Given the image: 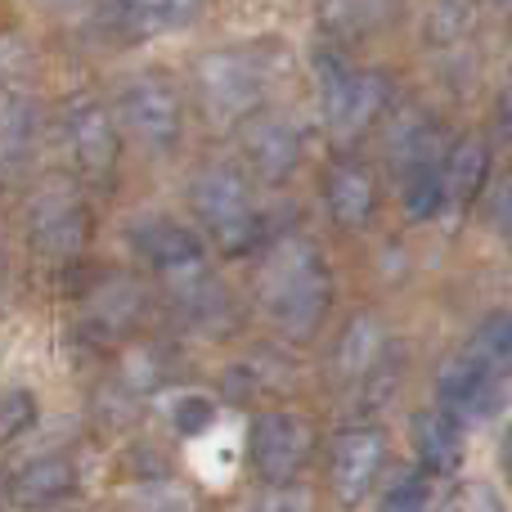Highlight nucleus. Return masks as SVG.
<instances>
[{
    "label": "nucleus",
    "instance_id": "obj_10",
    "mask_svg": "<svg viewBox=\"0 0 512 512\" xmlns=\"http://www.w3.org/2000/svg\"><path fill=\"white\" fill-rule=\"evenodd\" d=\"M508 400V387L495 382L468 351H459L454 360L441 364L436 373V409H445L459 423H481V418H495Z\"/></svg>",
    "mask_w": 512,
    "mask_h": 512
},
{
    "label": "nucleus",
    "instance_id": "obj_19",
    "mask_svg": "<svg viewBox=\"0 0 512 512\" xmlns=\"http://www.w3.org/2000/svg\"><path fill=\"white\" fill-rule=\"evenodd\" d=\"M382 144H387V158L396 162L400 171L414 167V162H441L436 158V131L432 117L423 108L405 104L387 126H382Z\"/></svg>",
    "mask_w": 512,
    "mask_h": 512
},
{
    "label": "nucleus",
    "instance_id": "obj_3",
    "mask_svg": "<svg viewBox=\"0 0 512 512\" xmlns=\"http://www.w3.org/2000/svg\"><path fill=\"white\" fill-rule=\"evenodd\" d=\"M194 90L203 113L216 126L248 122L252 113L265 108V90H270V68L261 54L252 50H212L194 63Z\"/></svg>",
    "mask_w": 512,
    "mask_h": 512
},
{
    "label": "nucleus",
    "instance_id": "obj_14",
    "mask_svg": "<svg viewBox=\"0 0 512 512\" xmlns=\"http://www.w3.org/2000/svg\"><path fill=\"white\" fill-rule=\"evenodd\" d=\"M41 135V108L23 86L5 81L0 86V180H9L36 149Z\"/></svg>",
    "mask_w": 512,
    "mask_h": 512
},
{
    "label": "nucleus",
    "instance_id": "obj_9",
    "mask_svg": "<svg viewBox=\"0 0 512 512\" xmlns=\"http://www.w3.org/2000/svg\"><path fill=\"white\" fill-rule=\"evenodd\" d=\"M63 131H68V149L77 158V167L90 180H108L122 158V131H117V117L108 113V104L90 95H77L63 113Z\"/></svg>",
    "mask_w": 512,
    "mask_h": 512
},
{
    "label": "nucleus",
    "instance_id": "obj_12",
    "mask_svg": "<svg viewBox=\"0 0 512 512\" xmlns=\"http://www.w3.org/2000/svg\"><path fill=\"white\" fill-rule=\"evenodd\" d=\"M131 243L162 274H180L189 265H203V239L194 230H185L180 221H171V216H140L131 225Z\"/></svg>",
    "mask_w": 512,
    "mask_h": 512
},
{
    "label": "nucleus",
    "instance_id": "obj_6",
    "mask_svg": "<svg viewBox=\"0 0 512 512\" xmlns=\"http://www.w3.org/2000/svg\"><path fill=\"white\" fill-rule=\"evenodd\" d=\"M117 122L144 149H176L180 135H185V99L167 77L140 72V77L122 81V90H117Z\"/></svg>",
    "mask_w": 512,
    "mask_h": 512
},
{
    "label": "nucleus",
    "instance_id": "obj_32",
    "mask_svg": "<svg viewBox=\"0 0 512 512\" xmlns=\"http://www.w3.org/2000/svg\"><path fill=\"white\" fill-rule=\"evenodd\" d=\"M508 450H512V427H508Z\"/></svg>",
    "mask_w": 512,
    "mask_h": 512
},
{
    "label": "nucleus",
    "instance_id": "obj_27",
    "mask_svg": "<svg viewBox=\"0 0 512 512\" xmlns=\"http://www.w3.org/2000/svg\"><path fill=\"white\" fill-rule=\"evenodd\" d=\"M239 512H310V495L288 481V486H261Z\"/></svg>",
    "mask_w": 512,
    "mask_h": 512
},
{
    "label": "nucleus",
    "instance_id": "obj_25",
    "mask_svg": "<svg viewBox=\"0 0 512 512\" xmlns=\"http://www.w3.org/2000/svg\"><path fill=\"white\" fill-rule=\"evenodd\" d=\"M216 423V400L203 396V391H185V396L171 400V427H176L180 436H203L212 432Z\"/></svg>",
    "mask_w": 512,
    "mask_h": 512
},
{
    "label": "nucleus",
    "instance_id": "obj_24",
    "mask_svg": "<svg viewBox=\"0 0 512 512\" xmlns=\"http://www.w3.org/2000/svg\"><path fill=\"white\" fill-rule=\"evenodd\" d=\"M333 36H364L396 14V0H315Z\"/></svg>",
    "mask_w": 512,
    "mask_h": 512
},
{
    "label": "nucleus",
    "instance_id": "obj_1",
    "mask_svg": "<svg viewBox=\"0 0 512 512\" xmlns=\"http://www.w3.org/2000/svg\"><path fill=\"white\" fill-rule=\"evenodd\" d=\"M256 306L261 315L279 328L288 342H306L319 333L328 306H333V274L306 234H283L270 243L261 270H256Z\"/></svg>",
    "mask_w": 512,
    "mask_h": 512
},
{
    "label": "nucleus",
    "instance_id": "obj_28",
    "mask_svg": "<svg viewBox=\"0 0 512 512\" xmlns=\"http://www.w3.org/2000/svg\"><path fill=\"white\" fill-rule=\"evenodd\" d=\"M441 512H504V499L490 481H463V486H454Z\"/></svg>",
    "mask_w": 512,
    "mask_h": 512
},
{
    "label": "nucleus",
    "instance_id": "obj_29",
    "mask_svg": "<svg viewBox=\"0 0 512 512\" xmlns=\"http://www.w3.org/2000/svg\"><path fill=\"white\" fill-rule=\"evenodd\" d=\"M36 418V400L27 396V391H5L0 396V436H14V432H23L27 423Z\"/></svg>",
    "mask_w": 512,
    "mask_h": 512
},
{
    "label": "nucleus",
    "instance_id": "obj_31",
    "mask_svg": "<svg viewBox=\"0 0 512 512\" xmlns=\"http://www.w3.org/2000/svg\"><path fill=\"white\" fill-rule=\"evenodd\" d=\"M499 126H504V135L512 140V77H508V86L499 90Z\"/></svg>",
    "mask_w": 512,
    "mask_h": 512
},
{
    "label": "nucleus",
    "instance_id": "obj_11",
    "mask_svg": "<svg viewBox=\"0 0 512 512\" xmlns=\"http://www.w3.org/2000/svg\"><path fill=\"white\" fill-rule=\"evenodd\" d=\"M243 162L265 185H288L301 167V131L283 113H252L243 122Z\"/></svg>",
    "mask_w": 512,
    "mask_h": 512
},
{
    "label": "nucleus",
    "instance_id": "obj_22",
    "mask_svg": "<svg viewBox=\"0 0 512 512\" xmlns=\"http://www.w3.org/2000/svg\"><path fill=\"white\" fill-rule=\"evenodd\" d=\"M445 207V180H441V162H414L400 171V212L409 221H432Z\"/></svg>",
    "mask_w": 512,
    "mask_h": 512
},
{
    "label": "nucleus",
    "instance_id": "obj_17",
    "mask_svg": "<svg viewBox=\"0 0 512 512\" xmlns=\"http://www.w3.org/2000/svg\"><path fill=\"white\" fill-rule=\"evenodd\" d=\"M414 454L427 477H454L463 463V423L445 409H423L414 418Z\"/></svg>",
    "mask_w": 512,
    "mask_h": 512
},
{
    "label": "nucleus",
    "instance_id": "obj_16",
    "mask_svg": "<svg viewBox=\"0 0 512 512\" xmlns=\"http://www.w3.org/2000/svg\"><path fill=\"white\" fill-rule=\"evenodd\" d=\"M382 351H387V333H382V324L369 310H360V315L346 319L342 337H337V346H333V378L342 382V387L369 382L373 369L382 364Z\"/></svg>",
    "mask_w": 512,
    "mask_h": 512
},
{
    "label": "nucleus",
    "instance_id": "obj_5",
    "mask_svg": "<svg viewBox=\"0 0 512 512\" xmlns=\"http://www.w3.org/2000/svg\"><path fill=\"white\" fill-rule=\"evenodd\" d=\"M27 239L45 261H68L90 243V207L68 176H45L27 194Z\"/></svg>",
    "mask_w": 512,
    "mask_h": 512
},
{
    "label": "nucleus",
    "instance_id": "obj_21",
    "mask_svg": "<svg viewBox=\"0 0 512 512\" xmlns=\"http://www.w3.org/2000/svg\"><path fill=\"white\" fill-rule=\"evenodd\" d=\"M463 351H468L490 378L504 382L512 391V315H504V310H499V315H486L477 328H472Z\"/></svg>",
    "mask_w": 512,
    "mask_h": 512
},
{
    "label": "nucleus",
    "instance_id": "obj_20",
    "mask_svg": "<svg viewBox=\"0 0 512 512\" xmlns=\"http://www.w3.org/2000/svg\"><path fill=\"white\" fill-rule=\"evenodd\" d=\"M481 18V0H427L423 5V36L432 50H459Z\"/></svg>",
    "mask_w": 512,
    "mask_h": 512
},
{
    "label": "nucleus",
    "instance_id": "obj_23",
    "mask_svg": "<svg viewBox=\"0 0 512 512\" xmlns=\"http://www.w3.org/2000/svg\"><path fill=\"white\" fill-rule=\"evenodd\" d=\"M203 0H117V14L131 32H176L189 27Z\"/></svg>",
    "mask_w": 512,
    "mask_h": 512
},
{
    "label": "nucleus",
    "instance_id": "obj_7",
    "mask_svg": "<svg viewBox=\"0 0 512 512\" xmlns=\"http://www.w3.org/2000/svg\"><path fill=\"white\" fill-rule=\"evenodd\" d=\"M310 445H315V432L306 418L292 409H265V414H256L248 432L252 472L261 477V486H288L306 468Z\"/></svg>",
    "mask_w": 512,
    "mask_h": 512
},
{
    "label": "nucleus",
    "instance_id": "obj_4",
    "mask_svg": "<svg viewBox=\"0 0 512 512\" xmlns=\"http://www.w3.org/2000/svg\"><path fill=\"white\" fill-rule=\"evenodd\" d=\"M391 95V81L382 72L351 68V63L319 54V113L337 144H355L369 135V126L382 117Z\"/></svg>",
    "mask_w": 512,
    "mask_h": 512
},
{
    "label": "nucleus",
    "instance_id": "obj_30",
    "mask_svg": "<svg viewBox=\"0 0 512 512\" xmlns=\"http://www.w3.org/2000/svg\"><path fill=\"white\" fill-rule=\"evenodd\" d=\"M490 225L499 230V239L512 248V171L499 180V189L490 194Z\"/></svg>",
    "mask_w": 512,
    "mask_h": 512
},
{
    "label": "nucleus",
    "instance_id": "obj_18",
    "mask_svg": "<svg viewBox=\"0 0 512 512\" xmlns=\"http://www.w3.org/2000/svg\"><path fill=\"white\" fill-rule=\"evenodd\" d=\"M490 176V149L477 135H463L459 144H450V153L441 158V180H445V203H454L459 212H468L481 198Z\"/></svg>",
    "mask_w": 512,
    "mask_h": 512
},
{
    "label": "nucleus",
    "instance_id": "obj_13",
    "mask_svg": "<svg viewBox=\"0 0 512 512\" xmlns=\"http://www.w3.org/2000/svg\"><path fill=\"white\" fill-rule=\"evenodd\" d=\"M324 203L333 225L342 230H364L378 212V180L360 162H333L324 176Z\"/></svg>",
    "mask_w": 512,
    "mask_h": 512
},
{
    "label": "nucleus",
    "instance_id": "obj_2",
    "mask_svg": "<svg viewBox=\"0 0 512 512\" xmlns=\"http://www.w3.org/2000/svg\"><path fill=\"white\" fill-rule=\"evenodd\" d=\"M189 207L225 256H243L261 243V212L252 203L248 180L234 167L216 162L189 180Z\"/></svg>",
    "mask_w": 512,
    "mask_h": 512
},
{
    "label": "nucleus",
    "instance_id": "obj_8",
    "mask_svg": "<svg viewBox=\"0 0 512 512\" xmlns=\"http://www.w3.org/2000/svg\"><path fill=\"white\" fill-rule=\"evenodd\" d=\"M387 463V436L378 427H346L333 436V454H328V477H333L337 504L355 508L373 495L378 472Z\"/></svg>",
    "mask_w": 512,
    "mask_h": 512
},
{
    "label": "nucleus",
    "instance_id": "obj_15",
    "mask_svg": "<svg viewBox=\"0 0 512 512\" xmlns=\"http://www.w3.org/2000/svg\"><path fill=\"white\" fill-rule=\"evenodd\" d=\"M72 490H77V468H72V459H63V454H41V459L23 463V468L9 477V504L41 512V508L63 504Z\"/></svg>",
    "mask_w": 512,
    "mask_h": 512
},
{
    "label": "nucleus",
    "instance_id": "obj_26",
    "mask_svg": "<svg viewBox=\"0 0 512 512\" xmlns=\"http://www.w3.org/2000/svg\"><path fill=\"white\" fill-rule=\"evenodd\" d=\"M427 504H432L427 472H405V477H396V486H387V495L378 499V512H427Z\"/></svg>",
    "mask_w": 512,
    "mask_h": 512
}]
</instances>
